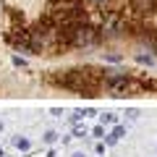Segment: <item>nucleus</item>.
Instances as JSON below:
<instances>
[{
    "instance_id": "obj_2",
    "label": "nucleus",
    "mask_w": 157,
    "mask_h": 157,
    "mask_svg": "<svg viewBox=\"0 0 157 157\" xmlns=\"http://www.w3.org/2000/svg\"><path fill=\"white\" fill-rule=\"evenodd\" d=\"M100 39H102V32L84 21L73 32V47H94V45H100Z\"/></svg>"
},
{
    "instance_id": "obj_1",
    "label": "nucleus",
    "mask_w": 157,
    "mask_h": 157,
    "mask_svg": "<svg viewBox=\"0 0 157 157\" xmlns=\"http://www.w3.org/2000/svg\"><path fill=\"white\" fill-rule=\"evenodd\" d=\"M102 81H105V73L97 68H71V71H60L52 76V84L71 89L76 94H94Z\"/></svg>"
},
{
    "instance_id": "obj_13",
    "label": "nucleus",
    "mask_w": 157,
    "mask_h": 157,
    "mask_svg": "<svg viewBox=\"0 0 157 157\" xmlns=\"http://www.w3.org/2000/svg\"><path fill=\"white\" fill-rule=\"evenodd\" d=\"M0 131H3V123H0Z\"/></svg>"
},
{
    "instance_id": "obj_12",
    "label": "nucleus",
    "mask_w": 157,
    "mask_h": 157,
    "mask_svg": "<svg viewBox=\"0 0 157 157\" xmlns=\"http://www.w3.org/2000/svg\"><path fill=\"white\" fill-rule=\"evenodd\" d=\"M0 8H3V0H0Z\"/></svg>"
},
{
    "instance_id": "obj_8",
    "label": "nucleus",
    "mask_w": 157,
    "mask_h": 157,
    "mask_svg": "<svg viewBox=\"0 0 157 157\" xmlns=\"http://www.w3.org/2000/svg\"><path fill=\"white\" fill-rule=\"evenodd\" d=\"M55 139H58V134H55V131H47V134H45V141H47V144H52Z\"/></svg>"
},
{
    "instance_id": "obj_3",
    "label": "nucleus",
    "mask_w": 157,
    "mask_h": 157,
    "mask_svg": "<svg viewBox=\"0 0 157 157\" xmlns=\"http://www.w3.org/2000/svg\"><path fill=\"white\" fill-rule=\"evenodd\" d=\"M128 3H131V11L136 16H149L157 8V0H128Z\"/></svg>"
},
{
    "instance_id": "obj_11",
    "label": "nucleus",
    "mask_w": 157,
    "mask_h": 157,
    "mask_svg": "<svg viewBox=\"0 0 157 157\" xmlns=\"http://www.w3.org/2000/svg\"><path fill=\"white\" fill-rule=\"evenodd\" d=\"M71 157H84V152H73V155Z\"/></svg>"
},
{
    "instance_id": "obj_7",
    "label": "nucleus",
    "mask_w": 157,
    "mask_h": 157,
    "mask_svg": "<svg viewBox=\"0 0 157 157\" xmlns=\"http://www.w3.org/2000/svg\"><path fill=\"white\" fill-rule=\"evenodd\" d=\"M105 58L110 63H121V55H118V52H105Z\"/></svg>"
},
{
    "instance_id": "obj_5",
    "label": "nucleus",
    "mask_w": 157,
    "mask_h": 157,
    "mask_svg": "<svg viewBox=\"0 0 157 157\" xmlns=\"http://www.w3.org/2000/svg\"><path fill=\"white\" fill-rule=\"evenodd\" d=\"M136 60H139L141 66H152V63H155V58H152V55H144V52H141V55H136Z\"/></svg>"
},
{
    "instance_id": "obj_6",
    "label": "nucleus",
    "mask_w": 157,
    "mask_h": 157,
    "mask_svg": "<svg viewBox=\"0 0 157 157\" xmlns=\"http://www.w3.org/2000/svg\"><path fill=\"white\" fill-rule=\"evenodd\" d=\"M13 144H16L18 149H29V139H24V136H16V139H13Z\"/></svg>"
},
{
    "instance_id": "obj_9",
    "label": "nucleus",
    "mask_w": 157,
    "mask_h": 157,
    "mask_svg": "<svg viewBox=\"0 0 157 157\" xmlns=\"http://www.w3.org/2000/svg\"><path fill=\"white\" fill-rule=\"evenodd\" d=\"M102 123H115V115H110V113H107V115H102Z\"/></svg>"
},
{
    "instance_id": "obj_10",
    "label": "nucleus",
    "mask_w": 157,
    "mask_h": 157,
    "mask_svg": "<svg viewBox=\"0 0 157 157\" xmlns=\"http://www.w3.org/2000/svg\"><path fill=\"white\" fill-rule=\"evenodd\" d=\"M92 3H94V6H100V8H105L107 3H110V0H92Z\"/></svg>"
},
{
    "instance_id": "obj_4",
    "label": "nucleus",
    "mask_w": 157,
    "mask_h": 157,
    "mask_svg": "<svg viewBox=\"0 0 157 157\" xmlns=\"http://www.w3.org/2000/svg\"><path fill=\"white\" fill-rule=\"evenodd\" d=\"M123 134H126V128H123V126H115V131H113V134H110V136L105 139V144H115V141L121 139Z\"/></svg>"
}]
</instances>
